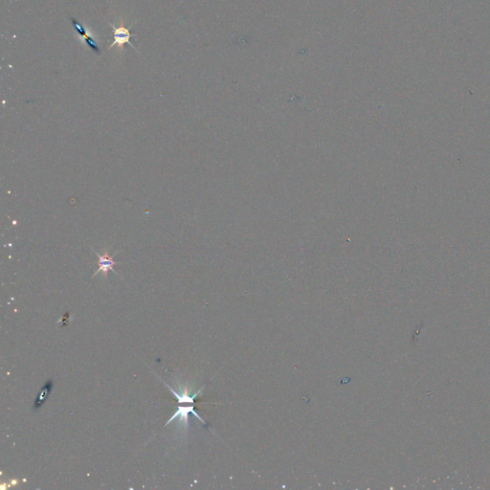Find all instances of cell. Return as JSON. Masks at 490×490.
<instances>
[{"instance_id":"1","label":"cell","mask_w":490,"mask_h":490,"mask_svg":"<svg viewBox=\"0 0 490 490\" xmlns=\"http://www.w3.org/2000/svg\"><path fill=\"white\" fill-rule=\"evenodd\" d=\"M109 25L111 26L112 28V33H113V42L112 44L108 47L107 50L111 49L112 47L114 46H118L119 48L123 49L125 45H129L133 48L134 45L131 43L130 39L133 37V36H136V34H131L130 32V29L129 28H126L125 25H124V22H123V20H121V25L120 27H115L113 24L109 23Z\"/></svg>"},{"instance_id":"2","label":"cell","mask_w":490,"mask_h":490,"mask_svg":"<svg viewBox=\"0 0 490 490\" xmlns=\"http://www.w3.org/2000/svg\"><path fill=\"white\" fill-rule=\"evenodd\" d=\"M190 414H194L195 416H196L200 420V422L202 424H204L206 427H209V425L195 411V404H185L183 406H178L177 411L172 415V417L167 421V423L165 424L164 427H166L167 425H169L170 423H172L175 419H177V418L179 420V423H181L183 425V427L187 428L188 424H189V415Z\"/></svg>"},{"instance_id":"3","label":"cell","mask_w":490,"mask_h":490,"mask_svg":"<svg viewBox=\"0 0 490 490\" xmlns=\"http://www.w3.org/2000/svg\"><path fill=\"white\" fill-rule=\"evenodd\" d=\"M95 253L97 254L99 258V269L93 276H96L99 273H103V277L106 278L108 271H113L115 273L113 266L116 264V262L113 260L112 257L108 255V250L105 249L103 255H100L97 252H95Z\"/></svg>"},{"instance_id":"4","label":"cell","mask_w":490,"mask_h":490,"mask_svg":"<svg viewBox=\"0 0 490 490\" xmlns=\"http://www.w3.org/2000/svg\"><path fill=\"white\" fill-rule=\"evenodd\" d=\"M71 22H72V25H73L74 29L76 30V32L83 39V40L85 41V43L89 46V48L92 49L94 52H96L98 55H100L101 54V50H100L97 43L95 42V40L92 39L90 36H88L86 34L85 29L80 25V23L78 22V20H76L75 19H71Z\"/></svg>"},{"instance_id":"5","label":"cell","mask_w":490,"mask_h":490,"mask_svg":"<svg viewBox=\"0 0 490 490\" xmlns=\"http://www.w3.org/2000/svg\"><path fill=\"white\" fill-rule=\"evenodd\" d=\"M53 387H54V381L52 379L48 380L44 386L40 389V392H39L36 400H35V403H34V410H39V408L44 404V402L47 400V398L49 397V395L51 394L52 392V390H53Z\"/></svg>"}]
</instances>
